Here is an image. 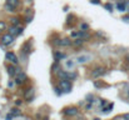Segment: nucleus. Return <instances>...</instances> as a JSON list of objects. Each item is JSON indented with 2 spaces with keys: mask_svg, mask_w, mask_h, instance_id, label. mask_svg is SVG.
<instances>
[{
  "mask_svg": "<svg viewBox=\"0 0 129 120\" xmlns=\"http://www.w3.org/2000/svg\"><path fill=\"white\" fill-rule=\"evenodd\" d=\"M5 58H6V60L10 61V63L14 64V65H18V63H19V59H18V56H16L14 53H11V51H8V53H6Z\"/></svg>",
  "mask_w": 129,
  "mask_h": 120,
  "instance_id": "nucleus-6",
  "label": "nucleus"
},
{
  "mask_svg": "<svg viewBox=\"0 0 129 120\" xmlns=\"http://www.w3.org/2000/svg\"><path fill=\"white\" fill-rule=\"evenodd\" d=\"M78 35H79V33H72V36H73V38H76Z\"/></svg>",
  "mask_w": 129,
  "mask_h": 120,
  "instance_id": "nucleus-36",
  "label": "nucleus"
},
{
  "mask_svg": "<svg viewBox=\"0 0 129 120\" xmlns=\"http://www.w3.org/2000/svg\"><path fill=\"white\" fill-rule=\"evenodd\" d=\"M104 68H102V66H97L94 69L93 71H91V78L93 79H97V78H100L102 75H104Z\"/></svg>",
  "mask_w": 129,
  "mask_h": 120,
  "instance_id": "nucleus-7",
  "label": "nucleus"
},
{
  "mask_svg": "<svg viewBox=\"0 0 129 120\" xmlns=\"http://www.w3.org/2000/svg\"><path fill=\"white\" fill-rule=\"evenodd\" d=\"M5 120H14V114H11V113H9V114L5 116Z\"/></svg>",
  "mask_w": 129,
  "mask_h": 120,
  "instance_id": "nucleus-30",
  "label": "nucleus"
},
{
  "mask_svg": "<svg viewBox=\"0 0 129 120\" xmlns=\"http://www.w3.org/2000/svg\"><path fill=\"white\" fill-rule=\"evenodd\" d=\"M57 75H58L59 80H61V79H68V73L64 71V70H58V71H57Z\"/></svg>",
  "mask_w": 129,
  "mask_h": 120,
  "instance_id": "nucleus-14",
  "label": "nucleus"
},
{
  "mask_svg": "<svg viewBox=\"0 0 129 120\" xmlns=\"http://www.w3.org/2000/svg\"><path fill=\"white\" fill-rule=\"evenodd\" d=\"M79 38L80 39H83V40H87V39H89L90 38V35H89V33H88L87 30H82V31H79Z\"/></svg>",
  "mask_w": 129,
  "mask_h": 120,
  "instance_id": "nucleus-15",
  "label": "nucleus"
},
{
  "mask_svg": "<svg viewBox=\"0 0 129 120\" xmlns=\"http://www.w3.org/2000/svg\"><path fill=\"white\" fill-rule=\"evenodd\" d=\"M5 9H6V11H15V8H13L9 4H5Z\"/></svg>",
  "mask_w": 129,
  "mask_h": 120,
  "instance_id": "nucleus-22",
  "label": "nucleus"
},
{
  "mask_svg": "<svg viewBox=\"0 0 129 120\" xmlns=\"http://www.w3.org/2000/svg\"><path fill=\"white\" fill-rule=\"evenodd\" d=\"M128 95H129V93H128Z\"/></svg>",
  "mask_w": 129,
  "mask_h": 120,
  "instance_id": "nucleus-42",
  "label": "nucleus"
},
{
  "mask_svg": "<svg viewBox=\"0 0 129 120\" xmlns=\"http://www.w3.org/2000/svg\"><path fill=\"white\" fill-rule=\"evenodd\" d=\"M80 29H82V30H88V29H89V25H88L87 23H83L82 25H80Z\"/></svg>",
  "mask_w": 129,
  "mask_h": 120,
  "instance_id": "nucleus-27",
  "label": "nucleus"
},
{
  "mask_svg": "<svg viewBox=\"0 0 129 120\" xmlns=\"http://www.w3.org/2000/svg\"><path fill=\"white\" fill-rule=\"evenodd\" d=\"M105 9L108 10L109 13H113V5L109 4V3H108V4H105Z\"/></svg>",
  "mask_w": 129,
  "mask_h": 120,
  "instance_id": "nucleus-25",
  "label": "nucleus"
},
{
  "mask_svg": "<svg viewBox=\"0 0 129 120\" xmlns=\"http://www.w3.org/2000/svg\"><path fill=\"white\" fill-rule=\"evenodd\" d=\"M21 33H23V28H20L19 25H11V26L9 28V34H11L13 36H18L20 35Z\"/></svg>",
  "mask_w": 129,
  "mask_h": 120,
  "instance_id": "nucleus-5",
  "label": "nucleus"
},
{
  "mask_svg": "<svg viewBox=\"0 0 129 120\" xmlns=\"http://www.w3.org/2000/svg\"><path fill=\"white\" fill-rule=\"evenodd\" d=\"M93 120H100V119H99V118H95V119H93Z\"/></svg>",
  "mask_w": 129,
  "mask_h": 120,
  "instance_id": "nucleus-40",
  "label": "nucleus"
},
{
  "mask_svg": "<svg viewBox=\"0 0 129 120\" xmlns=\"http://www.w3.org/2000/svg\"><path fill=\"white\" fill-rule=\"evenodd\" d=\"M76 73H68V79H75Z\"/></svg>",
  "mask_w": 129,
  "mask_h": 120,
  "instance_id": "nucleus-28",
  "label": "nucleus"
},
{
  "mask_svg": "<svg viewBox=\"0 0 129 120\" xmlns=\"http://www.w3.org/2000/svg\"><path fill=\"white\" fill-rule=\"evenodd\" d=\"M31 20H33V18H31V16H27V19H25V21H27V23H30Z\"/></svg>",
  "mask_w": 129,
  "mask_h": 120,
  "instance_id": "nucleus-32",
  "label": "nucleus"
},
{
  "mask_svg": "<svg viewBox=\"0 0 129 120\" xmlns=\"http://www.w3.org/2000/svg\"><path fill=\"white\" fill-rule=\"evenodd\" d=\"M127 59H128V63H129V56H128V58H127Z\"/></svg>",
  "mask_w": 129,
  "mask_h": 120,
  "instance_id": "nucleus-41",
  "label": "nucleus"
},
{
  "mask_svg": "<svg viewBox=\"0 0 129 120\" xmlns=\"http://www.w3.org/2000/svg\"><path fill=\"white\" fill-rule=\"evenodd\" d=\"M75 63H76V61L72 60V59H69V60H67V61H65V68H67L68 70H72V69H74V66H75Z\"/></svg>",
  "mask_w": 129,
  "mask_h": 120,
  "instance_id": "nucleus-13",
  "label": "nucleus"
},
{
  "mask_svg": "<svg viewBox=\"0 0 129 120\" xmlns=\"http://www.w3.org/2000/svg\"><path fill=\"white\" fill-rule=\"evenodd\" d=\"M125 6H127V11H129V1L127 3V4H125Z\"/></svg>",
  "mask_w": 129,
  "mask_h": 120,
  "instance_id": "nucleus-38",
  "label": "nucleus"
},
{
  "mask_svg": "<svg viewBox=\"0 0 129 120\" xmlns=\"http://www.w3.org/2000/svg\"><path fill=\"white\" fill-rule=\"evenodd\" d=\"M85 99H87V101H89L90 104H93L94 101H95V100H94V95H93V94H88Z\"/></svg>",
  "mask_w": 129,
  "mask_h": 120,
  "instance_id": "nucleus-20",
  "label": "nucleus"
},
{
  "mask_svg": "<svg viewBox=\"0 0 129 120\" xmlns=\"http://www.w3.org/2000/svg\"><path fill=\"white\" fill-rule=\"evenodd\" d=\"M33 96H34V89H33V88H28L24 91V99L27 101H31Z\"/></svg>",
  "mask_w": 129,
  "mask_h": 120,
  "instance_id": "nucleus-8",
  "label": "nucleus"
},
{
  "mask_svg": "<svg viewBox=\"0 0 129 120\" xmlns=\"http://www.w3.org/2000/svg\"><path fill=\"white\" fill-rule=\"evenodd\" d=\"M112 109H113V104H109V106L104 108V109H103V111H104V113H108V111L112 110Z\"/></svg>",
  "mask_w": 129,
  "mask_h": 120,
  "instance_id": "nucleus-29",
  "label": "nucleus"
},
{
  "mask_svg": "<svg viewBox=\"0 0 129 120\" xmlns=\"http://www.w3.org/2000/svg\"><path fill=\"white\" fill-rule=\"evenodd\" d=\"M25 80H27V74L23 71V70H20L19 69V71H18V74L15 75V83L18 85H20L21 83H24Z\"/></svg>",
  "mask_w": 129,
  "mask_h": 120,
  "instance_id": "nucleus-3",
  "label": "nucleus"
},
{
  "mask_svg": "<svg viewBox=\"0 0 129 120\" xmlns=\"http://www.w3.org/2000/svg\"><path fill=\"white\" fill-rule=\"evenodd\" d=\"M11 114H14V116H16V115H20V110L19 109H16V108H14V109H11Z\"/></svg>",
  "mask_w": 129,
  "mask_h": 120,
  "instance_id": "nucleus-21",
  "label": "nucleus"
},
{
  "mask_svg": "<svg viewBox=\"0 0 129 120\" xmlns=\"http://www.w3.org/2000/svg\"><path fill=\"white\" fill-rule=\"evenodd\" d=\"M6 4H9V5H11L13 8H18V6L20 5V0H6Z\"/></svg>",
  "mask_w": 129,
  "mask_h": 120,
  "instance_id": "nucleus-16",
  "label": "nucleus"
},
{
  "mask_svg": "<svg viewBox=\"0 0 129 120\" xmlns=\"http://www.w3.org/2000/svg\"><path fill=\"white\" fill-rule=\"evenodd\" d=\"M83 41L84 40L83 39H80V38H78V39H75V40H73V45L74 46H80L83 44Z\"/></svg>",
  "mask_w": 129,
  "mask_h": 120,
  "instance_id": "nucleus-19",
  "label": "nucleus"
},
{
  "mask_svg": "<svg viewBox=\"0 0 129 120\" xmlns=\"http://www.w3.org/2000/svg\"><path fill=\"white\" fill-rule=\"evenodd\" d=\"M14 86V81H9L8 83V88H13Z\"/></svg>",
  "mask_w": 129,
  "mask_h": 120,
  "instance_id": "nucleus-34",
  "label": "nucleus"
},
{
  "mask_svg": "<svg viewBox=\"0 0 129 120\" xmlns=\"http://www.w3.org/2000/svg\"><path fill=\"white\" fill-rule=\"evenodd\" d=\"M91 4H99V0H90Z\"/></svg>",
  "mask_w": 129,
  "mask_h": 120,
  "instance_id": "nucleus-35",
  "label": "nucleus"
},
{
  "mask_svg": "<svg viewBox=\"0 0 129 120\" xmlns=\"http://www.w3.org/2000/svg\"><path fill=\"white\" fill-rule=\"evenodd\" d=\"M25 1H28V3H31V1H33V0H25Z\"/></svg>",
  "mask_w": 129,
  "mask_h": 120,
  "instance_id": "nucleus-39",
  "label": "nucleus"
},
{
  "mask_svg": "<svg viewBox=\"0 0 129 120\" xmlns=\"http://www.w3.org/2000/svg\"><path fill=\"white\" fill-rule=\"evenodd\" d=\"M59 88L63 90V93H70L73 89L72 81L69 79H61L59 80Z\"/></svg>",
  "mask_w": 129,
  "mask_h": 120,
  "instance_id": "nucleus-1",
  "label": "nucleus"
},
{
  "mask_svg": "<svg viewBox=\"0 0 129 120\" xmlns=\"http://www.w3.org/2000/svg\"><path fill=\"white\" fill-rule=\"evenodd\" d=\"M1 41H0V45H4V46H10L14 43V36L11 34H5L1 36Z\"/></svg>",
  "mask_w": 129,
  "mask_h": 120,
  "instance_id": "nucleus-2",
  "label": "nucleus"
},
{
  "mask_svg": "<svg viewBox=\"0 0 129 120\" xmlns=\"http://www.w3.org/2000/svg\"><path fill=\"white\" fill-rule=\"evenodd\" d=\"M54 91H55L57 95H61V94H63V90L60 88H58V86H55V88H54Z\"/></svg>",
  "mask_w": 129,
  "mask_h": 120,
  "instance_id": "nucleus-23",
  "label": "nucleus"
},
{
  "mask_svg": "<svg viewBox=\"0 0 129 120\" xmlns=\"http://www.w3.org/2000/svg\"><path fill=\"white\" fill-rule=\"evenodd\" d=\"M117 8L119 11H127V6H125L124 3H118L117 4Z\"/></svg>",
  "mask_w": 129,
  "mask_h": 120,
  "instance_id": "nucleus-17",
  "label": "nucleus"
},
{
  "mask_svg": "<svg viewBox=\"0 0 129 120\" xmlns=\"http://www.w3.org/2000/svg\"><path fill=\"white\" fill-rule=\"evenodd\" d=\"M121 20H123L124 23H128V24H129V16H124V18H123V19H121Z\"/></svg>",
  "mask_w": 129,
  "mask_h": 120,
  "instance_id": "nucleus-31",
  "label": "nucleus"
},
{
  "mask_svg": "<svg viewBox=\"0 0 129 120\" xmlns=\"http://www.w3.org/2000/svg\"><path fill=\"white\" fill-rule=\"evenodd\" d=\"M63 113L67 116H74L79 113V110H78V108H75V106H69V108H65L64 110H63Z\"/></svg>",
  "mask_w": 129,
  "mask_h": 120,
  "instance_id": "nucleus-4",
  "label": "nucleus"
},
{
  "mask_svg": "<svg viewBox=\"0 0 129 120\" xmlns=\"http://www.w3.org/2000/svg\"><path fill=\"white\" fill-rule=\"evenodd\" d=\"M124 119H125V120H129V114H125V115H124Z\"/></svg>",
  "mask_w": 129,
  "mask_h": 120,
  "instance_id": "nucleus-37",
  "label": "nucleus"
},
{
  "mask_svg": "<svg viewBox=\"0 0 129 120\" xmlns=\"http://www.w3.org/2000/svg\"><path fill=\"white\" fill-rule=\"evenodd\" d=\"M67 58V54L65 53H61V51H55L54 53V59H55V61H60V60H63V59H65Z\"/></svg>",
  "mask_w": 129,
  "mask_h": 120,
  "instance_id": "nucleus-11",
  "label": "nucleus"
},
{
  "mask_svg": "<svg viewBox=\"0 0 129 120\" xmlns=\"http://www.w3.org/2000/svg\"><path fill=\"white\" fill-rule=\"evenodd\" d=\"M18 71H19V69H18L14 64H11V65H9V66H8V74L11 76V78H15V75L18 74Z\"/></svg>",
  "mask_w": 129,
  "mask_h": 120,
  "instance_id": "nucleus-9",
  "label": "nucleus"
},
{
  "mask_svg": "<svg viewBox=\"0 0 129 120\" xmlns=\"http://www.w3.org/2000/svg\"><path fill=\"white\" fill-rule=\"evenodd\" d=\"M72 44H73V40H70L69 38L60 39V46H70Z\"/></svg>",
  "mask_w": 129,
  "mask_h": 120,
  "instance_id": "nucleus-12",
  "label": "nucleus"
},
{
  "mask_svg": "<svg viewBox=\"0 0 129 120\" xmlns=\"http://www.w3.org/2000/svg\"><path fill=\"white\" fill-rule=\"evenodd\" d=\"M21 103H23V101L19 99V100H16V101H15V105H16V106H19V105H21Z\"/></svg>",
  "mask_w": 129,
  "mask_h": 120,
  "instance_id": "nucleus-33",
  "label": "nucleus"
},
{
  "mask_svg": "<svg viewBox=\"0 0 129 120\" xmlns=\"http://www.w3.org/2000/svg\"><path fill=\"white\" fill-rule=\"evenodd\" d=\"M5 29H6V24L4 23V21H0V33L4 31Z\"/></svg>",
  "mask_w": 129,
  "mask_h": 120,
  "instance_id": "nucleus-24",
  "label": "nucleus"
},
{
  "mask_svg": "<svg viewBox=\"0 0 129 120\" xmlns=\"http://www.w3.org/2000/svg\"><path fill=\"white\" fill-rule=\"evenodd\" d=\"M75 60H76L78 64H85V63H88V61L90 60V56L89 55H80V56L76 58Z\"/></svg>",
  "mask_w": 129,
  "mask_h": 120,
  "instance_id": "nucleus-10",
  "label": "nucleus"
},
{
  "mask_svg": "<svg viewBox=\"0 0 129 120\" xmlns=\"http://www.w3.org/2000/svg\"><path fill=\"white\" fill-rule=\"evenodd\" d=\"M58 68H59V65H58V61H57V63H55L53 66H51V71H53V73H57V71H58Z\"/></svg>",
  "mask_w": 129,
  "mask_h": 120,
  "instance_id": "nucleus-26",
  "label": "nucleus"
},
{
  "mask_svg": "<svg viewBox=\"0 0 129 120\" xmlns=\"http://www.w3.org/2000/svg\"><path fill=\"white\" fill-rule=\"evenodd\" d=\"M10 23H11V25H19L20 24V19L19 18H16V16H14V18H11V19H10Z\"/></svg>",
  "mask_w": 129,
  "mask_h": 120,
  "instance_id": "nucleus-18",
  "label": "nucleus"
}]
</instances>
